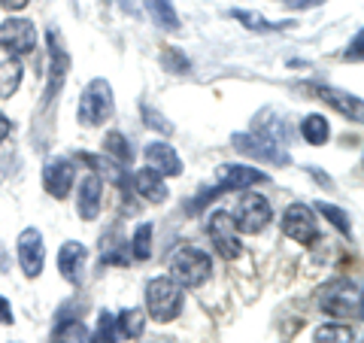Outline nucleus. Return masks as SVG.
Listing matches in <instances>:
<instances>
[{"instance_id": "f257e3e1", "label": "nucleus", "mask_w": 364, "mask_h": 343, "mask_svg": "<svg viewBox=\"0 0 364 343\" xmlns=\"http://www.w3.org/2000/svg\"><path fill=\"white\" fill-rule=\"evenodd\" d=\"M210 255L203 249L195 246H182L170 258V280H173L179 289H198L210 280Z\"/></svg>"}, {"instance_id": "f03ea898", "label": "nucleus", "mask_w": 364, "mask_h": 343, "mask_svg": "<svg viewBox=\"0 0 364 343\" xmlns=\"http://www.w3.org/2000/svg\"><path fill=\"white\" fill-rule=\"evenodd\" d=\"M146 310L155 322H170L182 310V289L170 277H155L146 285Z\"/></svg>"}, {"instance_id": "7ed1b4c3", "label": "nucleus", "mask_w": 364, "mask_h": 343, "mask_svg": "<svg viewBox=\"0 0 364 343\" xmlns=\"http://www.w3.org/2000/svg\"><path fill=\"white\" fill-rule=\"evenodd\" d=\"M112 112V88L107 79H91L88 88L82 91V97H79V125H88V128H95V125L107 122Z\"/></svg>"}, {"instance_id": "20e7f679", "label": "nucleus", "mask_w": 364, "mask_h": 343, "mask_svg": "<svg viewBox=\"0 0 364 343\" xmlns=\"http://www.w3.org/2000/svg\"><path fill=\"white\" fill-rule=\"evenodd\" d=\"M318 307L328 316H358L361 313V295L358 285L349 280H337L318 295Z\"/></svg>"}, {"instance_id": "39448f33", "label": "nucleus", "mask_w": 364, "mask_h": 343, "mask_svg": "<svg viewBox=\"0 0 364 343\" xmlns=\"http://www.w3.org/2000/svg\"><path fill=\"white\" fill-rule=\"evenodd\" d=\"M215 176H219V186H215L213 191H203V198L198 204H207L213 198H219L222 191H243L249 186H255V182H264L267 179L261 170L246 167V164H222L219 170H215ZM198 204H195V207H198Z\"/></svg>"}, {"instance_id": "423d86ee", "label": "nucleus", "mask_w": 364, "mask_h": 343, "mask_svg": "<svg viewBox=\"0 0 364 343\" xmlns=\"http://www.w3.org/2000/svg\"><path fill=\"white\" fill-rule=\"evenodd\" d=\"M270 219H273L270 204L261 194H243L234 210V228L243 234H261L270 225Z\"/></svg>"}, {"instance_id": "0eeeda50", "label": "nucleus", "mask_w": 364, "mask_h": 343, "mask_svg": "<svg viewBox=\"0 0 364 343\" xmlns=\"http://www.w3.org/2000/svg\"><path fill=\"white\" fill-rule=\"evenodd\" d=\"M234 149L243 152V155H252L258 162H267V164H289V152L282 149L277 140H270L264 134H234L231 137Z\"/></svg>"}, {"instance_id": "6e6552de", "label": "nucleus", "mask_w": 364, "mask_h": 343, "mask_svg": "<svg viewBox=\"0 0 364 343\" xmlns=\"http://www.w3.org/2000/svg\"><path fill=\"white\" fill-rule=\"evenodd\" d=\"M207 234H210V240L215 243V249H219L222 258H228V261L240 258L243 246H240V237H237V228H234L231 213L215 210V213L210 216V222H207Z\"/></svg>"}, {"instance_id": "1a4fd4ad", "label": "nucleus", "mask_w": 364, "mask_h": 343, "mask_svg": "<svg viewBox=\"0 0 364 343\" xmlns=\"http://www.w3.org/2000/svg\"><path fill=\"white\" fill-rule=\"evenodd\" d=\"M16 249H18V268L25 270V277L33 280L43 273L46 265V246H43V234L37 228H25L16 240Z\"/></svg>"}, {"instance_id": "9d476101", "label": "nucleus", "mask_w": 364, "mask_h": 343, "mask_svg": "<svg viewBox=\"0 0 364 343\" xmlns=\"http://www.w3.org/2000/svg\"><path fill=\"white\" fill-rule=\"evenodd\" d=\"M0 46L13 55H31L37 49V28L28 19H6L0 25Z\"/></svg>"}, {"instance_id": "9b49d317", "label": "nucleus", "mask_w": 364, "mask_h": 343, "mask_svg": "<svg viewBox=\"0 0 364 343\" xmlns=\"http://www.w3.org/2000/svg\"><path fill=\"white\" fill-rule=\"evenodd\" d=\"M282 231L286 237L298 240V243H313L318 237V225H316V216L306 204H291V207L282 213Z\"/></svg>"}, {"instance_id": "f8f14e48", "label": "nucleus", "mask_w": 364, "mask_h": 343, "mask_svg": "<svg viewBox=\"0 0 364 343\" xmlns=\"http://www.w3.org/2000/svg\"><path fill=\"white\" fill-rule=\"evenodd\" d=\"M73 176H76V167H73L70 158L55 155L43 164V189L58 201L67 198V191H70V186H73Z\"/></svg>"}, {"instance_id": "ddd939ff", "label": "nucleus", "mask_w": 364, "mask_h": 343, "mask_svg": "<svg viewBox=\"0 0 364 343\" xmlns=\"http://www.w3.org/2000/svg\"><path fill=\"white\" fill-rule=\"evenodd\" d=\"M85 246L79 243V240H67V243L58 249V273L67 280V283H79L82 280V270H85Z\"/></svg>"}, {"instance_id": "4468645a", "label": "nucleus", "mask_w": 364, "mask_h": 343, "mask_svg": "<svg viewBox=\"0 0 364 343\" xmlns=\"http://www.w3.org/2000/svg\"><path fill=\"white\" fill-rule=\"evenodd\" d=\"M146 162H149V167L155 170V174L161 176H179L182 174V158L176 155V149L170 143H149L146 146Z\"/></svg>"}, {"instance_id": "2eb2a0df", "label": "nucleus", "mask_w": 364, "mask_h": 343, "mask_svg": "<svg viewBox=\"0 0 364 343\" xmlns=\"http://www.w3.org/2000/svg\"><path fill=\"white\" fill-rule=\"evenodd\" d=\"M100 194H104V182H100L97 174H88L82 182H79V198H76V210L85 222L97 219L100 213Z\"/></svg>"}, {"instance_id": "dca6fc26", "label": "nucleus", "mask_w": 364, "mask_h": 343, "mask_svg": "<svg viewBox=\"0 0 364 343\" xmlns=\"http://www.w3.org/2000/svg\"><path fill=\"white\" fill-rule=\"evenodd\" d=\"M21 61L18 55H13L9 49L0 46V97H13L18 85H21Z\"/></svg>"}, {"instance_id": "f3484780", "label": "nucleus", "mask_w": 364, "mask_h": 343, "mask_svg": "<svg viewBox=\"0 0 364 343\" xmlns=\"http://www.w3.org/2000/svg\"><path fill=\"white\" fill-rule=\"evenodd\" d=\"M134 186H136V191H140L146 201H152V204H161V201L167 198L164 176H161V174H155L152 167L136 170V174H134Z\"/></svg>"}, {"instance_id": "a211bd4d", "label": "nucleus", "mask_w": 364, "mask_h": 343, "mask_svg": "<svg viewBox=\"0 0 364 343\" xmlns=\"http://www.w3.org/2000/svg\"><path fill=\"white\" fill-rule=\"evenodd\" d=\"M318 95H322L325 104L337 107L346 119L361 122V100H358L355 95H346V91H337V88H318Z\"/></svg>"}, {"instance_id": "6ab92c4d", "label": "nucleus", "mask_w": 364, "mask_h": 343, "mask_svg": "<svg viewBox=\"0 0 364 343\" xmlns=\"http://www.w3.org/2000/svg\"><path fill=\"white\" fill-rule=\"evenodd\" d=\"M146 9H149L152 21L161 31H167V33H176L179 31V16H176L173 0H146Z\"/></svg>"}, {"instance_id": "aec40b11", "label": "nucleus", "mask_w": 364, "mask_h": 343, "mask_svg": "<svg viewBox=\"0 0 364 343\" xmlns=\"http://www.w3.org/2000/svg\"><path fill=\"white\" fill-rule=\"evenodd\" d=\"M301 134H304V140L310 146H322V143H328V137H331V125H328L325 116L313 112V116H306L301 122Z\"/></svg>"}, {"instance_id": "412c9836", "label": "nucleus", "mask_w": 364, "mask_h": 343, "mask_svg": "<svg viewBox=\"0 0 364 343\" xmlns=\"http://www.w3.org/2000/svg\"><path fill=\"white\" fill-rule=\"evenodd\" d=\"M116 328H119V334L122 337H128V340H136L143 334V328H146V316L143 310H136V307H128V310H122L116 316Z\"/></svg>"}, {"instance_id": "4be33fe9", "label": "nucleus", "mask_w": 364, "mask_h": 343, "mask_svg": "<svg viewBox=\"0 0 364 343\" xmlns=\"http://www.w3.org/2000/svg\"><path fill=\"white\" fill-rule=\"evenodd\" d=\"M88 340V331L85 325L79 322V319H64V322L55 328V334H52V343H85Z\"/></svg>"}, {"instance_id": "5701e85b", "label": "nucleus", "mask_w": 364, "mask_h": 343, "mask_svg": "<svg viewBox=\"0 0 364 343\" xmlns=\"http://www.w3.org/2000/svg\"><path fill=\"white\" fill-rule=\"evenodd\" d=\"M355 337H352V328L346 325H318L316 334H313V343H352Z\"/></svg>"}, {"instance_id": "b1692460", "label": "nucleus", "mask_w": 364, "mask_h": 343, "mask_svg": "<svg viewBox=\"0 0 364 343\" xmlns=\"http://www.w3.org/2000/svg\"><path fill=\"white\" fill-rule=\"evenodd\" d=\"M131 255H134V258H140V261H146V258L152 255V225H149V222H143V225L134 231Z\"/></svg>"}, {"instance_id": "393cba45", "label": "nucleus", "mask_w": 364, "mask_h": 343, "mask_svg": "<svg viewBox=\"0 0 364 343\" xmlns=\"http://www.w3.org/2000/svg\"><path fill=\"white\" fill-rule=\"evenodd\" d=\"M316 207H318V213H322L328 222H331V225L337 228L340 234H343V237H352V225H349V216H346L343 210H340V207H334V204H328V201H318Z\"/></svg>"}, {"instance_id": "a878e982", "label": "nucleus", "mask_w": 364, "mask_h": 343, "mask_svg": "<svg viewBox=\"0 0 364 343\" xmlns=\"http://www.w3.org/2000/svg\"><path fill=\"white\" fill-rule=\"evenodd\" d=\"M116 316H109L107 310L97 316V328H95V334H91L85 343H116Z\"/></svg>"}, {"instance_id": "bb28decb", "label": "nucleus", "mask_w": 364, "mask_h": 343, "mask_svg": "<svg viewBox=\"0 0 364 343\" xmlns=\"http://www.w3.org/2000/svg\"><path fill=\"white\" fill-rule=\"evenodd\" d=\"M104 146H107V155H112V158H119L122 164H131L134 162V149L128 146V140H124L122 134H107V140H104Z\"/></svg>"}, {"instance_id": "cd10ccee", "label": "nucleus", "mask_w": 364, "mask_h": 343, "mask_svg": "<svg viewBox=\"0 0 364 343\" xmlns=\"http://www.w3.org/2000/svg\"><path fill=\"white\" fill-rule=\"evenodd\" d=\"M234 19H237V21H243V25H246L249 31H261V33L286 28V25H273V21H264V19L255 16V13H246V9H234Z\"/></svg>"}, {"instance_id": "c85d7f7f", "label": "nucleus", "mask_w": 364, "mask_h": 343, "mask_svg": "<svg viewBox=\"0 0 364 343\" xmlns=\"http://www.w3.org/2000/svg\"><path fill=\"white\" fill-rule=\"evenodd\" d=\"M164 64H167V70H170V73H182V70L188 67V61H186V58H179L173 49H167V52H164Z\"/></svg>"}, {"instance_id": "c756f323", "label": "nucleus", "mask_w": 364, "mask_h": 343, "mask_svg": "<svg viewBox=\"0 0 364 343\" xmlns=\"http://www.w3.org/2000/svg\"><path fill=\"white\" fill-rule=\"evenodd\" d=\"M143 119H146V125H149V128H161L164 134H170V131H173V125H167L161 116H158V112H152L149 107H146L143 110Z\"/></svg>"}, {"instance_id": "7c9ffc66", "label": "nucleus", "mask_w": 364, "mask_h": 343, "mask_svg": "<svg viewBox=\"0 0 364 343\" xmlns=\"http://www.w3.org/2000/svg\"><path fill=\"white\" fill-rule=\"evenodd\" d=\"M0 322L4 325H13V307H9V301L0 295Z\"/></svg>"}, {"instance_id": "2f4dec72", "label": "nucleus", "mask_w": 364, "mask_h": 343, "mask_svg": "<svg viewBox=\"0 0 364 343\" xmlns=\"http://www.w3.org/2000/svg\"><path fill=\"white\" fill-rule=\"evenodd\" d=\"M119 6H122V13L136 16L140 13V6H143V0H119Z\"/></svg>"}, {"instance_id": "473e14b6", "label": "nucleus", "mask_w": 364, "mask_h": 343, "mask_svg": "<svg viewBox=\"0 0 364 343\" xmlns=\"http://www.w3.org/2000/svg\"><path fill=\"white\" fill-rule=\"evenodd\" d=\"M289 9H306V6H318L322 0H282Z\"/></svg>"}, {"instance_id": "72a5a7b5", "label": "nucleus", "mask_w": 364, "mask_h": 343, "mask_svg": "<svg viewBox=\"0 0 364 343\" xmlns=\"http://www.w3.org/2000/svg\"><path fill=\"white\" fill-rule=\"evenodd\" d=\"M9 131H13V122H9L4 112H0V143H4L6 137H9Z\"/></svg>"}, {"instance_id": "f704fd0d", "label": "nucleus", "mask_w": 364, "mask_h": 343, "mask_svg": "<svg viewBox=\"0 0 364 343\" xmlns=\"http://www.w3.org/2000/svg\"><path fill=\"white\" fill-rule=\"evenodd\" d=\"M6 9H25L28 6V0H0Z\"/></svg>"}]
</instances>
